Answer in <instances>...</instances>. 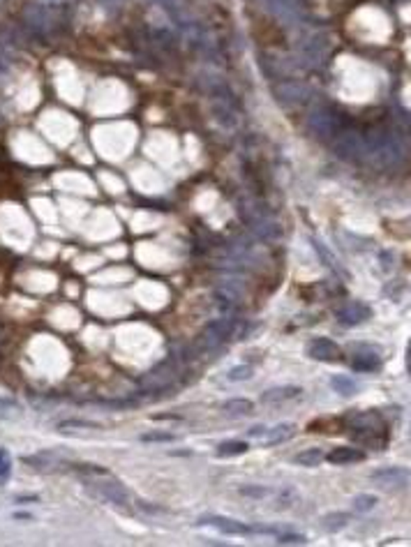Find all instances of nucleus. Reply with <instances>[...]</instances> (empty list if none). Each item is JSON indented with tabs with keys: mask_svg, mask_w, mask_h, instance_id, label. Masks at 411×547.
Here are the masks:
<instances>
[{
	"mask_svg": "<svg viewBox=\"0 0 411 547\" xmlns=\"http://www.w3.org/2000/svg\"><path fill=\"white\" fill-rule=\"evenodd\" d=\"M240 495H245V497H254V499H264V497H268L271 495V490H266V487H240Z\"/></svg>",
	"mask_w": 411,
	"mask_h": 547,
	"instance_id": "obj_28",
	"label": "nucleus"
},
{
	"mask_svg": "<svg viewBox=\"0 0 411 547\" xmlns=\"http://www.w3.org/2000/svg\"><path fill=\"white\" fill-rule=\"evenodd\" d=\"M379 365H381L379 356L370 354V351L354 354V358H351V367L354 370H359V372H374V370H379Z\"/></svg>",
	"mask_w": 411,
	"mask_h": 547,
	"instance_id": "obj_12",
	"label": "nucleus"
},
{
	"mask_svg": "<svg viewBox=\"0 0 411 547\" xmlns=\"http://www.w3.org/2000/svg\"><path fill=\"white\" fill-rule=\"evenodd\" d=\"M312 243H315V249L319 252V256H321V259H324V261H326V266L335 268L337 273H342V275H344V271H342V268H339V264H337V259H335V256H330V254H328V249H326L324 245H321L319 240H312Z\"/></svg>",
	"mask_w": 411,
	"mask_h": 547,
	"instance_id": "obj_25",
	"label": "nucleus"
},
{
	"mask_svg": "<svg viewBox=\"0 0 411 547\" xmlns=\"http://www.w3.org/2000/svg\"><path fill=\"white\" fill-rule=\"evenodd\" d=\"M245 453H247L245 441H225V444L218 446L220 457H234V455H245Z\"/></svg>",
	"mask_w": 411,
	"mask_h": 547,
	"instance_id": "obj_19",
	"label": "nucleus"
},
{
	"mask_svg": "<svg viewBox=\"0 0 411 547\" xmlns=\"http://www.w3.org/2000/svg\"><path fill=\"white\" fill-rule=\"evenodd\" d=\"M296 425L293 423H280V425H275V427H266L264 429V434L259 436V441H261L264 446H278V444H284V441H289V439L296 434Z\"/></svg>",
	"mask_w": 411,
	"mask_h": 547,
	"instance_id": "obj_9",
	"label": "nucleus"
},
{
	"mask_svg": "<svg viewBox=\"0 0 411 547\" xmlns=\"http://www.w3.org/2000/svg\"><path fill=\"white\" fill-rule=\"evenodd\" d=\"M176 434L171 432H148V434H141V441L144 444H171L176 441Z\"/></svg>",
	"mask_w": 411,
	"mask_h": 547,
	"instance_id": "obj_22",
	"label": "nucleus"
},
{
	"mask_svg": "<svg viewBox=\"0 0 411 547\" xmlns=\"http://www.w3.org/2000/svg\"><path fill=\"white\" fill-rule=\"evenodd\" d=\"M300 93H305V91L296 84H280L275 88V95H278L282 102H298V100H303V97H298Z\"/></svg>",
	"mask_w": 411,
	"mask_h": 547,
	"instance_id": "obj_16",
	"label": "nucleus"
},
{
	"mask_svg": "<svg viewBox=\"0 0 411 547\" xmlns=\"http://www.w3.org/2000/svg\"><path fill=\"white\" fill-rule=\"evenodd\" d=\"M298 501V492L293 487H280L275 492V506L278 508H289Z\"/></svg>",
	"mask_w": 411,
	"mask_h": 547,
	"instance_id": "obj_17",
	"label": "nucleus"
},
{
	"mask_svg": "<svg viewBox=\"0 0 411 547\" xmlns=\"http://www.w3.org/2000/svg\"><path fill=\"white\" fill-rule=\"evenodd\" d=\"M300 393L303 390L298 388V385H278V388L266 390L261 395V402L264 405H284V402L298 400Z\"/></svg>",
	"mask_w": 411,
	"mask_h": 547,
	"instance_id": "obj_10",
	"label": "nucleus"
},
{
	"mask_svg": "<svg viewBox=\"0 0 411 547\" xmlns=\"http://www.w3.org/2000/svg\"><path fill=\"white\" fill-rule=\"evenodd\" d=\"M372 317L370 305H365L361 300H354L349 305H344L342 310H337V321L342 326H359L363 321H368Z\"/></svg>",
	"mask_w": 411,
	"mask_h": 547,
	"instance_id": "obj_7",
	"label": "nucleus"
},
{
	"mask_svg": "<svg viewBox=\"0 0 411 547\" xmlns=\"http://www.w3.org/2000/svg\"><path fill=\"white\" fill-rule=\"evenodd\" d=\"M321 460H324V453L319 448H308V451H300L296 455V464L300 466H317Z\"/></svg>",
	"mask_w": 411,
	"mask_h": 547,
	"instance_id": "obj_18",
	"label": "nucleus"
},
{
	"mask_svg": "<svg viewBox=\"0 0 411 547\" xmlns=\"http://www.w3.org/2000/svg\"><path fill=\"white\" fill-rule=\"evenodd\" d=\"M12 469V457L5 448H0V478H5Z\"/></svg>",
	"mask_w": 411,
	"mask_h": 547,
	"instance_id": "obj_27",
	"label": "nucleus"
},
{
	"mask_svg": "<svg viewBox=\"0 0 411 547\" xmlns=\"http://www.w3.org/2000/svg\"><path fill=\"white\" fill-rule=\"evenodd\" d=\"M26 462H28V464H35V466H40V469H44V466H53V464H58V462H60V457H58L56 453H38V455H33V457H26Z\"/></svg>",
	"mask_w": 411,
	"mask_h": 547,
	"instance_id": "obj_21",
	"label": "nucleus"
},
{
	"mask_svg": "<svg viewBox=\"0 0 411 547\" xmlns=\"http://www.w3.org/2000/svg\"><path fill=\"white\" fill-rule=\"evenodd\" d=\"M215 113H218V120L220 123H225V125H229V128H231V125H236V118H229V111L225 109V106H220V104H215Z\"/></svg>",
	"mask_w": 411,
	"mask_h": 547,
	"instance_id": "obj_29",
	"label": "nucleus"
},
{
	"mask_svg": "<svg viewBox=\"0 0 411 547\" xmlns=\"http://www.w3.org/2000/svg\"><path fill=\"white\" fill-rule=\"evenodd\" d=\"M213 295H215V303H218V308L225 312V315H231L238 305H240V291L236 289L234 284H229V282H222L220 286H215V291H213Z\"/></svg>",
	"mask_w": 411,
	"mask_h": 547,
	"instance_id": "obj_8",
	"label": "nucleus"
},
{
	"mask_svg": "<svg viewBox=\"0 0 411 547\" xmlns=\"http://www.w3.org/2000/svg\"><path fill=\"white\" fill-rule=\"evenodd\" d=\"M305 543H308V538L300 534H287V536L278 538V545H305Z\"/></svg>",
	"mask_w": 411,
	"mask_h": 547,
	"instance_id": "obj_26",
	"label": "nucleus"
},
{
	"mask_svg": "<svg viewBox=\"0 0 411 547\" xmlns=\"http://www.w3.org/2000/svg\"><path fill=\"white\" fill-rule=\"evenodd\" d=\"M100 429V425L97 423H86V420H62V423H58V432H69V429Z\"/></svg>",
	"mask_w": 411,
	"mask_h": 547,
	"instance_id": "obj_24",
	"label": "nucleus"
},
{
	"mask_svg": "<svg viewBox=\"0 0 411 547\" xmlns=\"http://www.w3.org/2000/svg\"><path fill=\"white\" fill-rule=\"evenodd\" d=\"M330 385H333L339 395H344V397L356 395V390H359V383L351 381L349 376H333V379H330Z\"/></svg>",
	"mask_w": 411,
	"mask_h": 547,
	"instance_id": "obj_15",
	"label": "nucleus"
},
{
	"mask_svg": "<svg viewBox=\"0 0 411 547\" xmlns=\"http://www.w3.org/2000/svg\"><path fill=\"white\" fill-rule=\"evenodd\" d=\"M407 372L411 374V349L407 351Z\"/></svg>",
	"mask_w": 411,
	"mask_h": 547,
	"instance_id": "obj_31",
	"label": "nucleus"
},
{
	"mask_svg": "<svg viewBox=\"0 0 411 547\" xmlns=\"http://www.w3.org/2000/svg\"><path fill=\"white\" fill-rule=\"evenodd\" d=\"M264 429H266L264 425H254V427H249V432H247V434L252 436V439H259V436L264 434Z\"/></svg>",
	"mask_w": 411,
	"mask_h": 547,
	"instance_id": "obj_30",
	"label": "nucleus"
},
{
	"mask_svg": "<svg viewBox=\"0 0 411 547\" xmlns=\"http://www.w3.org/2000/svg\"><path fill=\"white\" fill-rule=\"evenodd\" d=\"M227 379L229 381H247V379H252V367H249V365L231 367V370L227 372Z\"/></svg>",
	"mask_w": 411,
	"mask_h": 547,
	"instance_id": "obj_23",
	"label": "nucleus"
},
{
	"mask_svg": "<svg viewBox=\"0 0 411 547\" xmlns=\"http://www.w3.org/2000/svg\"><path fill=\"white\" fill-rule=\"evenodd\" d=\"M349 515L347 513H328V515H324L321 517V526L326 529V531H339V529H344L347 524H349Z\"/></svg>",
	"mask_w": 411,
	"mask_h": 547,
	"instance_id": "obj_14",
	"label": "nucleus"
},
{
	"mask_svg": "<svg viewBox=\"0 0 411 547\" xmlns=\"http://www.w3.org/2000/svg\"><path fill=\"white\" fill-rule=\"evenodd\" d=\"M349 429H351V436L356 441L361 444H370V446H386L388 441V432H386V425L379 414L374 411H363V414H354L349 418Z\"/></svg>",
	"mask_w": 411,
	"mask_h": 547,
	"instance_id": "obj_1",
	"label": "nucleus"
},
{
	"mask_svg": "<svg viewBox=\"0 0 411 547\" xmlns=\"http://www.w3.org/2000/svg\"><path fill=\"white\" fill-rule=\"evenodd\" d=\"M178 379V370L174 367L171 361H164L159 363L157 367H153L148 374L141 376V388H148V390H167L171 388Z\"/></svg>",
	"mask_w": 411,
	"mask_h": 547,
	"instance_id": "obj_3",
	"label": "nucleus"
},
{
	"mask_svg": "<svg viewBox=\"0 0 411 547\" xmlns=\"http://www.w3.org/2000/svg\"><path fill=\"white\" fill-rule=\"evenodd\" d=\"M199 524H203V526H213V529H218V531L229 534V536H249V534H254V531H257V529L247 526V524H243V522H238V519L220 517V515H206V517H201V519H199Z\"/></svg>",
	"mask_w": 411,
	"mask_h": 547,
	"instance_id": "obj_5",
	"label": "nucleus"
},
{
	"mask_svg": "<svg viewBox=\"0 0 411 547\" xmlns=\"http://www.w3.org/2000/svg\"><path fill=\"white\" fill-rule=\"evenodd\" d=\"M326 460L330 464H354V462H363L365 453L359 451V448H349V446H337L328 453Z\"/></svg>",
	"mask_w": 411,
	"mask_h": 547,
	"instance_id": "obj_11",
	"label": "nucleus"
},
{
	"mask_svg": "<svg viewBox=\"0 0 411 547\" xmlns=\"http://www.w3.org/2000/svg\"><path fill=\"white\" fill-rule=\"evenodd\" d=\"M370 478L377 483L379 487H402L405 483L411 480V471L402 469V466H386V469L372 471Z\"/></svg>",
	"mask_w": 411,
	"mask_h": 547,
	"instance_id": "obj_6",
	"label": "nucleus"
},
{
	"mask_svg": "<svg viewBox=\"0 0 411 547\" xmlns=\"http://www.w3.org/2000/svg\"><path fill=\"white\" fill-rule=\"evenodd\" d=\"M308 356L321 363H339L342 361V349H339L333 339L317 337L308 344Z\"/></svg>",
	"mask_w": 411,
	"mask_h": 547,
	"instance_id": "obj_4",
	"label": "nucleus"
},
{
	"mask_svg": "<svg viewBox=\"0 0 411 547\" xmlns=\"http://www.w3.org/2000/svg\"><path fill=\"white\" fill-rule=\"evenodd\" d=\"M252 409H254V405L249 400H245V397L227 400L225 405H222V411L229 414V416H247V414H252Z\"/></svg>",
	"mask_w": 411,
	"mask_h": 547,
	"instance_id": "obj_13",
	"label": "nucleus"
},
{
	"mask_svg": "<svg viewBox=\"0 0 411 547\" xmlns=\"http://www.w3.org/2000/svg\"><path fill=\"white\" fill-rule=\"evenodd\" d=\"M91 483V495H95L97 499H102L104 504H113V506H120V508H128L130 506V497L125 487L120 485L118 480H113L109 476H97V478H88Z\"/></svg>",
	"mask_w": 411,
	"mask_h": 547,
	"instance_id": "obj_2",
	"label": "nucleus"
},
{
	"mask_svg": "<svg viewBox=\"0 0 411 547\" xmlns=\"http://www.w3.org/2000/svg\"><path fill=\"white\" fill-rule=\"evenodd\" d=\"M379 504V499L374 495H359L354 497L351 501V508L356 510V513H370V510H374V506Z\"/></svg>",
	"mask_w": 411,
	"mask_h": 547,
	"instance_id": "obj_20",
	"label": "nucleus"
}]
</instances>
